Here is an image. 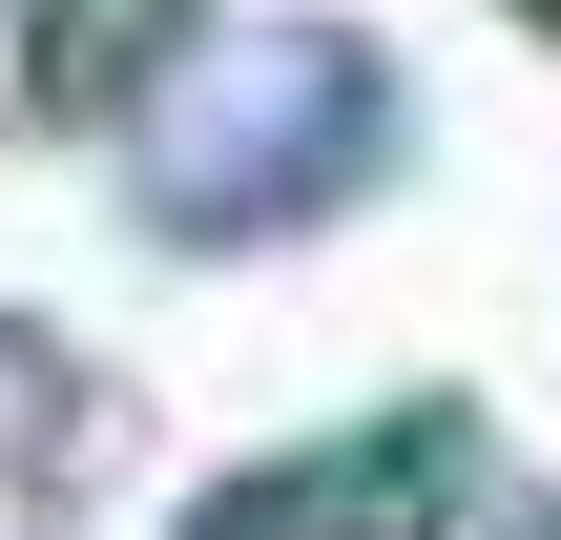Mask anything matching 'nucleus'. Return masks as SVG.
I'll return each mask as SVG.
<instances>
[{
	"instance_id": "nucleus-3",
	"label": "nucleus",
	"mask_w": 561,
	"mask_h": 540,
	"mask_svg": "<svg viewBox=\"0 0 561 540\" xmlns=\"http://www.w3.org/2000/svg\"><path fill=\"white\" fill-rule=\"evenodd\" d=\"M187 42H208V0H21V104L42 125H125V104H167Z\"/></svg>"
},
{
	"instance_id": "nucleus-1",
	"label": "nucleus",
	"mask_w": 561,
	"mask_h": 540,
	"mask_svg": "<svg viewBox=\"0 0 561 540\" xmlns=\"http://www.w3.org/2000/svg\"><path fill=\"white\" fill-rule=\"evenodd\" d=\"M375 166H396L375 42H271V104H250L229 146H167V229H187V250H250V229H291V208H333V187H375Z\"/></svg>"
},
{
	"instance_id": "nucleus-4",
	"label": "nucleus",
	"mask_w": 561,
	"mask_h": 540,
	"mask_svg": "<svg viewBox=\"0 0 561 540\" xmlns=\"http://www.w3.org/2000/svg\"><path fill=\"white\" fill-rule=\"evenodd\" d=\"M187 540H312V479H229V499H208Z\"/></svg>"
},
{
	"instance_id": "nucleus-2",
	"label": "nucleus",
	"mask_w": 561,
	"mask_h": 540,
	"mask_svg": "<svg viewBox=\"0 0 561 540\" xmlns=\"http://www.w3.org/2000/svg\"><path fill=\"white\" fill-rule=\"evenodd\" d=\"M291 479H312V540H437V520H479V416L458 395H396L375 437H333Z\"/></svg>"
},
{
	"instance_id": "nucleus-5",
	"label": "nucleus",
	"mask_w": 561,
	"mask_h": 540,
	"mask_svg": "<svg viewBox=\"0 0 561 540\" xmlns=\"http://www.w3.org/2000/svg\"><path fill=\"white\" fill-rule=\"evenodd\" d=\"M500 540H561V499H500Z\"/></svg>"
}]
</instances>
